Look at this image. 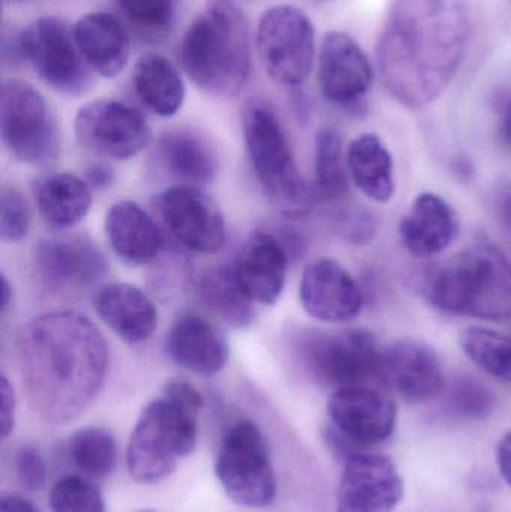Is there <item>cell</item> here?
Wrapping results in <instances>:
<instances>
[{
    "mask_svg": "<svg viewBox=\"0 0 511 512\" xmlns=\"http://www.w3.org/2000/svg\"><path fill=\"white\" fill-rule=\"evenodd\" d=\"M18 358L30 405L51 424L83 414L107 378L104 336L92 319L75 310L45 313L24 325Z\"/></svg>",
    "mask_w": 511,
    "mask_h": 512,
    "instance_id": "cell-1",
    "label": "cell"
},
{
    "mask_svg": "<svg viewBox=\"0 0 511 512\" xmlns=\"http://www.w3.org/2000/svg\"><path fill=\"white\" fill-rule=\"evenodd\" d=\"M468 30L464 0H395L377 45L387 92L408 108L434 102L461 65Z\"/></svg>",
    "mask_w": 511,
    "mask_h": 512,
    "instance_id": "cell-2",
    "label": "cell"
},
{
    "mask_svg": "<svg viewBox=\"0 0 511 512\" xmlns=\"http://www.w3.org/2000/svg\"><path fill=\"white\" fill-rule=\"evenodd\" d=\"M201 408V394L185 381L168 382L162 396L144 406L126 451L132 480L161 483L176 471L180 459L194 453Z\"/></svg>",
    "mask_w": 511,
    "mask_h": 512,
    "instance_id": "cell-3",
    "label": "cell"
},
{
    "mask_svg": "<svg viewBox=\"0 0 511 512\" xmlns=\"http://www.w3.org/2000/svg\"><path fill=\"white\" fill-rule=\"evenodd\" d=\"M183 71L203 92L231 98L242 92L251 72L248 21L233 3L218 2L201 12L179 48Z\"/></svg>",
    "mask_w": 511,
    "mask_h": 512,
    "instance_id": "cell-4",
    "label": "cell"
},
{
    "mask_svg": "<svg viewBox=\"0 0 511 512\" xmlns=\"http://www.w3.org/2000/svg\"><path fill=\"white\" fill-rule=\"evenodd\" d=\"M423 292L435 309L449 315L509 319L511 262L492 243H476L429 271Z\"/></svg>",
    "mask_w": 511,
    "mask_h": 512,
    "instance_id": "cell-5",
    "label": "cell"
},
{
    "mask_svg": "<svg viewBox=\"0 0 511 512\" xmlns=\"http://www.w3.org/2000/svg\"><path fill=\"white\" fill-rule=\"evenodd\" d=\"M242 122L249 161L264 192L285 215H306L314 204V191L297 168L278 114L270 105L252 101Z\"/></svg>",
    "mask_w": 511,
    "mask_h": 512,
    "instance_id": "cell-6",
    "label": "cell"
},
{
    "mask_svg": "<svg viewBox=\"0 0 511 512\" xmlns=\"http://www.w3.org/2000/svg\"><path fill=\"white\" fill-rule=\"evenodd\" d=\"M326 442L342 459L386 444L398 423V405L371 385L335 390L327 403Z\"/></svg>",
    "mask_w": 511,
    "mask_h": 512,
    "instance_id": "cell-7",
    "label": "cell"
},
{
    "mask_svg": "<svg viewBox=\"0 0 511 512\" xmlns=\"http://www.w3.org/2000/svg\"><path fill=\"white\" fill-rule=\"evenodd\" d=\"M381 349L371 331L351 328L306 331L297 340L296 352L315 381L339 390L377 381Z\"/></svg>",
    "mask_w": 511,
    "mask_h": 512,
    "instance_id": "cell-8",
    "label": "cell"
},
{
    "mask_svg": "<svg viewBox=\"0 0 511 512\" xmlns=\"http://www.w3.org/2000/svg\"><path fill=\"white\" fill-rule=\"evenodd\" d=\"M0 137L6 152L23 164L44 167L59 156V128L47 101L17 78L2 84Z\"/></svg>",
    "mask_w": 511,
    "mask_h": 512,
    "instance_id": "cell-9",
    "label": "cell"
},
{
    "mask_svg": "<svg viewBox=\"0 0 511 512\" xmlns=\"http://www.w3.org/2000/svg\"><path fill=\"white\" fill-rule=\"evenodd\" d=\"M215 475L234 504L266 508L278 493L266 439L252 421H237L225 432L215 462Z\"/></svg>",
    "mask_w": 511,
    "mask_h": 512,
    "instance_id": "cell-10",
    "label": "cell"
},
{
    "mask_svg": "<svg viewBox=\"0 0 511 512\" xmlns=\"http://www.w3.org/2000/svg\"><path fill=\"white\" fill-rule=\"evenodd\" d=\"M257 50L264 71L275 83L302 86L315 59V27L311 18L296 6L267 9L258 23Z\"/></svg>",
    "mask_w": 511,
    "mask_h": 512,
    "instance_id": "cell-11",
    "label": "cell"
},
{
    "mask_svg": "<svg viewBox=\"0 0 511 512\" xmlns=\"http://www.w3.org/2000/svg\"><path fill=\"white\" fill-rule=\"evenodd\" d=\"M20 59L47 86L63 95L80 96L92 87V69L75 41L74 29L56 17L33 21L18 35Z\"/></svg>",
    "mask_w": 511,
    "mask_h": 512,
    "instance_id": "cell-12",
    "label": "cell"
},
{
    "mask_svg": "<svg viewBox=\"0 0 511 512\" xmlns=\"http://www.w3.org/2000/svg\"><path fill=\"white\" fill-rule=\"evenodd\" d=\"M74 129L81 147L117 161L134 158L152 141V129L143 114L117 99L84 104L75 116Z\"/></svg>",
    "mask_w": 511,
    "mask_h": 512,
    "instance_id": "cell-13",
    "label": "cell"
},
{
    "mask_svg": "<svg viewBox=\"0 0 511 512\" xmlns=\"http://www.w3.org/2000/svg\"><path fill=\"white\" fill-rule=\"evenodd\" d=\"M155 206L162 224L183 248L200 255L216 254L224 248V215L197 186L165 189L156 197Z\"/></svg>",
    "mask_w": 511,
    "mask_h": 512,
    "instance_id": "cell-14",
    "label": "cell"
},
{
    "mask_svg": "<svg viewBox=\"0 0 511 512\" xmlns=\"http://www.w3.org/2000/svg\"><path fill=\"white\" fill-rule=\"evenodd\" d=\"M336 512H393L404 499V480L389 456L363 451L344 460Z\"/></svg>",
    "mask_w": 511,
    "mask_h": 512,
    "instance_id": "cell-15",
    "label": "cell"
},
{
    "mask_svg": "<svg viewBox=\"0 0 511 512\" xmlns=\"http://www.w3.org/2000/svg\"><path fill=\"white\" fill-rule=\"evenodd\" d=\"M377 381L407 403H425L446 391L447 379L437 352L419 340H396L381 349Z\"/></svg>",
    "mask_w": 511,
    "mask_h": 512,
    "instance_id": "cell-16",
    "label": "cell"
},
{
    "mask_svg": "<svg viewBox=\"0 0 511 512\" xmlns=\"http://www.w3.org/2000/svg\"><path fill=\"white\" fill-rule=\"evenodd\" d=\"M374 81V69L365 51L347 33L329 32L318 56V86L330 104L353 110Z\"/></svg>",
    "mask_w": 511,
    "mask_h": 512,
    "instance_id": "cell-17",
    "label": "cell"
},
{
    "mask_svg": "<svg viewBox=\"0 0 511 512\" xmlns=\"http://www.w3.org/2000/svg\"><path fill=\"white\" fill-rule=\"evenodd\" d=\"M33 264L42 282L54 291L83 289L104 279L108 262L86 237H45L33 249Z\"/></svg>",
    "mask_w": 511,
    "mask_h": 512,
    "instance_id": "cell-18",
    "label": "cell"
},
{
    "mask_svg": "<svg viewBox=\"0 0 511 512\" xmlns=\"http://www.w3.org/2000/svg\"><path fill=\"white\" fill-rule=\"evenodd\" d=\"M303 310L326 324H344L363 309V291L357 280L333 259H318L303 271L299 286Z\"/></svg>",
    "mask_w": 511,
    "mask_h": 512,
    "instance_id": "cell-19",
    "label": "cell"
},
{
    "mask_svg": "<svg viewBox=\"0 0 511 512\" xmlns=\"http://www.w3.org/2000/svg\"><path fill=\"white\" fill-rule=\"evenodd\" d=\"M290 259L276 234L257 231L231 264L249 298L255 304L273 306L284 292Z\"/></svg>",
    "mask_w": 511,
    "mask_h": 512,
    "instance_id": "cell-20",
    "label": "cell"
},
{
    "mask_svg": "<svg viewBox=\"0 0 511 512\" xmlns=\"http://www.w3.org/2000/svg\"><path fill=\"white\" fill-rule=\"evenodd\" d=\"M165 351L177 366L201 376L218 375L230 358L224 334L194 313L179 316L171 325Z\"/></svg>",
    "mask_w": 511,
    "mask_h": 512,
    "instance_id": "cell-21",
    "label": "cell"
},
{
    "mask_svg": "<svg viewBox=\"0 0 511 512\" xmlns=\"http://www.w3.org/2000/svg\"><path fill=\"white\" fill-rule=\"evenodd\" d=\"M458 213L434 192L417 195L408 215L399 224L402 245L417 258L443 254L458 239Z\"/></svg>",
    "mask_w": 511,
    "mask_h": 512,
    "instance_id": "cell-22",
    "label": "cell"
},
{
    "mask_svg": "<svg viewBox=\"0 0 511 512\" xmlns=\"http://www.w3.org/2000/svg\"><path fill=\"white\" fill-rule=\"evenodd\" d=\"M99 319L128 345L147 342L158 328V309L152 298L131 283H110L95 295Z\"/></svg>",
    "mask_w": 511,
    "mask_h": 512,
    "instance_id": "cell-23",
    "label": "cell"
},
{
    "mask_svg": "<svg viewBox=\"0 0 511 512\" xmlns=\"http://www.w3.org/2000/svg\"><path fill=\"white\" fill-rule=\"evenodd\" d=\"M104 230L114 254L128 265L150 264L164 249V234L155 219L134 201L113 204L105 215Z\"/></svg>",
    "mask_w": 511,
    "mask_h": 512,
    "instance_id": "cell-24",
    "label": "cell"
},
{
    "mask_svg": "<svg viewBox=\"0 0 511 512\" xmlns=\"http://www.w3.org/2000/svg\"><path fill=\"white\" fill-rule=\"evenodd\" d=\"M74 36L93 74L114 78L128 66L131 41L116 15L101 11L83 15L75 23Z\"/></svg>",
    "mask_w": 511,
    "mask_h": 512,
    "instance_id": "cell-25",
    "label": "cell"
},
{
    "mask_svg": "<svg viewBox=\"0 0 511 512\" xmlns=\"http://www.w3.org/2000/svg\"><path fill=\"white\" fill-rule=\"evenodd\" d=\"M351 182L369 200L387 203L395 195V165L392 153L378 135L363 134L347 150Z\"/></svg>",
    "mask_w": 511,
    "mask_h": 512,
    "instance_id": "cell-26",
    "label": "cell"
},
{
    "mask_svg": "<svg viewBox=\"0 0 511 512\" xmlns=\"http://www.w3.org/2000/svg\"><path fill=\"white\" fill-rule=\"evenodd\" d=\"M132 86L140 101L159 117H173L182 110L185 83L176 66L158 53L141 56L132 69Z\"/></svg>",
    "mask_w": 511,
    "mask_h": 512,
    "instance_id": "cell-27",
    "label": "cell"
},
{
    "mask_svg": "<svg viewBox=\"0 0 511 512\" xmlns=\"http://www.w3.org/2000/svg\"><path fill=\"white\" fill-rule=\"evenodd\" d=\"M158 158L164 170L182 185L201 186L212 182L218 173V158L209 143L188 131L162 135Z\"/></svg>",
    "mask_w": 511,
    "mask_h": 512,
    "instance_id": "cell-28",
    "label": "cell"
},
{
    "mask_svg": "<svg viewBox=\"0 0 511 512\" xmlns=\"http://www.w3.org/2000/svg\"><path fill=\"white\" fill-rule=\"evenodd\" d=\"M92 188L83 177L56 173L39 182L36 206L51 227L66 230L80 224L92 207Z\"/></svg>",
    "mask_w": 511,
    "mask_h": 512,
    "instance_id": "cell-29",
    "label": "cell"
},
{
    "mask_svg": "<svg viewBox=\"0 0 511 512\" xmlns=\"http://www.w3.org/2000/svg\"><path fill=\"white\" fill-rule=\"evenodd\" d=\"M198 295L207 309L234 327L254 321L255 303L240 285L231 262L204 271L198 280Z\"/></svg>",
    "mask_w": 511,
    "mask_h": 512,
    "instance_id": "cell-30",
    "label": "cell"
},
{
    "mask_svg": "<svg viewBox=\"0 0 511 512\" xmlns=\"http://www.w3.org/2000/svg\"><path fill=\"white\" fill-rule=\"evenodd\" d=\"M315 177L321 197L338 201L350 192V171L341 135L324 128L315 137Z\"/></svg>",
    "mask_w": 511,
    "mask_h": 512,
    "instance_id": "cell-31",
    "label": "cell"
},
{
    "mask_svg": "<svg viewBox=\"0 0 511 512\" xmlns=\"http://www.w3.org/2000/svg\"><path fill=\"white\" fill-rule=\"evenodd\" d=\"M459 346L480 370L511 387V337L470 327L459 334Z\"/></svg>",
    "mask_w": 511,
    "mask_h": 512,
    "instance_id": "cell-32",
    "label": "cell"
},
{
    "mask_svg": "<svg viewBox=\"0 0 511 512\" xmlns=\"http://www.w3.org/2000/svg\"><path fill=\"white\" fill-rule=\"evenodd\" d=\"M72 463L87 477L107 478L116 471L117 445L113 435L99 427H84L68 442Z\"/></svg>",
    "mask_w": 511,
    "mask_h": 512,
    "instance_id": "cell-33",
    "label": "cell"
},
{
    "mask_svg": "<svg viewBox=\"0 0 511 512\" xmlns=\"http://www.w3.org/2000/svg\"><path fill=\"white\" fill-rule=\"evenodd\" d=\"M50 507L53 512H107L98 487L78 475H66L51 487Z\"/></svg>",
    "mask_w": 511,
    "mask_h": 512,
    "instance_id": "cell-34",
    "label": "cell"
},
{
    "mask_svg": "<svg viewBox=\"0 0 511 512\" xmlns=\"http://www.w3.org/2000/svg\"><path fill=\"white\" fill-rule=\"evenodd\" d=\"M330 230L341 242L351 246H366L377 234L375 216L357 204H342L329 215Z\"/></svg>",
    "mask_w": 511,
    "mask_h": 512,
    "instance_id": "cell-35",
    "label": "cell"
},
{
    "mask_svg": "<svg viewBox=\"0 0 511 512\" xmlns=\"http://www.w3.org/2000/svg\"><path fill=\"white\" fill-rule=\"evenodd\" d=\"M30 228V209L24 195L14 186L0 191V237L3 242L18 243Z\"/></svg>",
    "mask_w": 511,
    "mask_h": 512,
    "instance_id": "cell-36",
    "label": "cell"
},
{
    "mask_svg": "<svg viewBox=\"0 0 511 512\" xmlns=\"http://www.w3.org/2000/svg\"><path fill=\"white\" fill-rule=\"evenodd\" d=\"M450 405L458 414L465 417H488L494 409V396L479 381L462 378L456 381L450 390Z\"/></svg>",
    "mask_w": 511,
    "mask_h": 512,
    "instance_id": "cell-37",
    "label": "cell"
},
{
    "mask_svg": "<svg viewBox=\"0 0 511 512\" xmlns=\"http://www.w3.org/2000/svg\"><path fill=\"white\" fill-rule=\"evenodd\" d=\"M131 20L149 29H162L170 24L174 0H117Z\"/></svg>",
    "mask_w": 511,
    "mask_h": 512,
    "instance_id": "cell-38",
    "label": "cell"
},
{
    "mask_svg": "<svg viewBox=\"0 0 511 512\" xmlns=\"http://www.w3.org/2000/svg\"><path fill=\"white\" fill-rule=\"evenodd\" d=\"M15 474L21 487L29 492H38L47 481V465L41 451L35 445H23L14 457Z\"/></svg>",
    "mask_w": 511,
    "mask_h": 512,
    "instance_id": "cell-39",
    "label": "cell"
},
{
    "mask_svg": "<svg viewBox=\"0 0 511 512\" xmlns=\"http://www.w3.org/2000/svg\"><path fill=\"white\" fill-rule=\"evenodd\" d=\"M0 405H2L0 406V427H2V438L6 439L14 432L17 396H15L14 385L5 373L0 376Z\"/></svg>",
    "mask_w": 511,
    "mask_h": 512,
    "instance_id": "cell-40",
    "label": "cell"
},
{
    "mask_svg": "<svg viewBox=\"0 0 511 512\" xmlns=\"http://www.w3.org/2000/svg\"><path fill=\"white\" fill-rule=\"evenodd\" d=\"M84 180L92 191H104L114 183V171L105 164H93L84 173Z\"/></svg>",
    "mask_w": 511,
    "mask_h": 512,
    "instance_id": "cell-41",
    "label": "cell"
},
{
    "mask_svg": "<svg viewBox=\"0 0 511 512\" xmlns=\"http://www.w3.org/2000/svg\"><path fill=\"white\" fill-rule=\"evenodd\" d=\"M497 465L501 477L511 487V432L503 436L497 447Z\"/></svg>",
    "mask_w": 511,
    "mask_h": 512,
    "instance_id": "cell-42",
    "label": "cell"
},
{
    "mask_svg": "<svg viewBox=\"0 0 511 512\" xmlns=\"http://www.w3.org/2000/svg\"><path fill=\"white\" fill-rule=\"evenodd\" d=\"M497 216L501 227L511 234V186H507L498 194Z\"/></svg>",
    "mask_w": 511,
    "mask_h": 512,
    "instance_id": "cell-43",
    "label": "cell"
},
{
    "mask_svg": "<svg viewBox=\"0 0 511 512\" xmlns=\"http://www.w3.org/2000/svg\"><path fill=\"white\" fill-rule=\"evenodd\" d=\"M0 512H42L38 507L21 498V496L8 495L3 496L0 501Z\"/></svg>",
    "mask_w": 511,
    "mask_h": 512,
    "instance_id": "cell-44",
    "label": "cell"
},
{
    "mask_svg": "<svg viewBox=\"0 0 511 512\" xmlns=\"http://www.w3.org/2000/svg\"><path fill=\"white\" fill-rule=\"evenodd\" d=\"M501 140L511 150V99L504 108L503 120H501Z\"/></svg>",
    "mask_w": 511,
    "mask_h": 512,
    "instance_id": "cell-45",
    "label": "cell"
},
{
    "mask_svg": "<svg viewBox=\"0 0 511 512\" xmlns=\"http://www.w3.org/2000/svg\"><path fill=\"white\" fill-rule=\"evenodd\" d=\"M0 280H2V286H0V291H2V315H6L9 306L12 304V286L5 274H2Z\"/></svg>",
    "mask_w": 511,
    "mask_h": 512,
    "instance_id": "cell-46",
    "label": "cell"
},
{
    "mask_svg": "<svg viewBox=\"0 0 511 512\" xmlns=\"http://www.w3.org/2000/svg\"><path fill=\"white\" fill-rule=\"evenodd\" d=\"M6 2L17 3V2H24V0H6Z\"/></svg>",
    "mask_w": 511,
    "mask_h": 512,
    "instance_id": "cell-47",
    "label": "cell"
},
{
    "mask_svg": "<svg viewBox=\"0 0 511 512\" xmlns=\"http://www.w3.org/2000/svg\"><path fill=\"white\" fill-rule=\"evenodd\" d=\"M140 512H153V511H140Z\"/></svg>",
    "mask_w": 511,
    "mask_h": 512,
    "instance_id": "cell-48",
    "label": "cell"
}]
</instances>
